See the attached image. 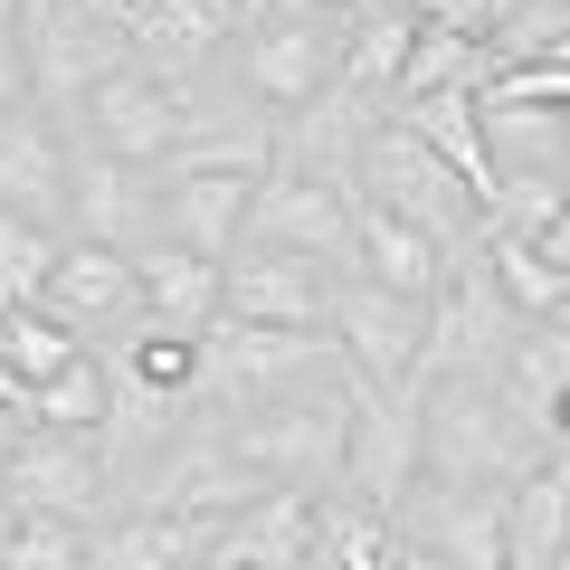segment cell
Segmentation results:
<instances>
[{"mask_svg": "<svg viewBox=\"0 0 570 570\" xmlns=\"http://www.w3.org/2000/svg\"><path fill=\"white\" fill-rule=\"evenodd\" d=\"M542 466V438L513 419L504 381H428V485L513 494Z\"/></svg>", "mask_w": 570, "mask_h": 570, "instance_id": "1", "label": "cell"}, {"mask_svg": "<svg viewBox=\"0 0 570 570\" xmlns=\"http://www.w3.org/2000/svg\"><path fill=\"white\" fill-rule=\"evenodd\" d=\"M352 200H371V209H390V219L428 228V238L456 247V257L485 247V200H475V181H466V171H448L409 124H381V134L362 142V163H352Z\"/></svg>", "mask_w": 570, "mask_h": 570, "instance_id": "2", "label": "cell"}, {"mask_svg": "<svg viewBox=\"0 0 570 570\" xmlns=\"http://www.w3.org/2000/svg\"><path fill=\"white\" fill-rule=\"evenodd\" d=\"M219 448L266 494H333L352 456V400H276V409H219Z\"/></svg>", "mask_w": 570, "mask_h": 570, "instance_id": "3", "label": "cell"}, {"mask_svg": "<svg viewBox=\"0 0 570 570\" xmlns=\"http://www.w3.org/2000/svg\"><path fill=\"white\" fill-rule=\"evenodd\" d=\"M200 115H209V96H200V77H153V67H115V77L86 96V115L67 124V134L86 142V153H115V163H142V171H163L171 153H181L190 134H200Z\"/></svg>", "mask_w": 570, "mask_h": 570, "instance_id": "4", "label": "cell"}, {"mask_svg": "<svg viewBox=\"0 0 570 570\" xmlns=\"http://www.w3.org/2000/svg\"><path fill=\"white\" fill-rule=\"evenodd\" d=\"M20 39H29V86L58 124H77L115 67H134V39L105 0H20Z\"/></svg>", "mask_w": 570, "mask_h": 570, "instance_id": "5", "label": "cell"}, {"mask_svg": "<svg viewBox=\"0 0 570 570\" xmlns=\"http://www.w3.org/2000/svg\"><path fill=\"white\" fill-rule=\"evenodd\" d=\"M343 29L352 20H324V10H305V0H276L257 29L238 39V96L266 105V115H305L314 96H333L343 86Z\"/></svg>", "mask_w": 570, "mask_h": 570, "instance_id": "6", "label": "cell"}, {"mask_svg": "<svg viewBox=\"0 0 570 570\" xmlns=\"http://www.w3.org/2000/svg\"><path fill=\"white\" fill-rule=\"evenodd\" d=\"M513 343H523V314L504 305V285H494L485 247H475V257H456L448 295L428 314V381H504Z\"/></svg>", "mask_w": 570, "mask_h": 570, "instance_id": "7", "label": "cell"}, {"mask_svg": "<svg viewBox=\"0 0 570 570\" xmlns=\"http://www.w3.org/2000/svg\"><path fill=\"white\" fill-rule=\"evenodd\" d=\"M419 485H428V390H362V400H352L343 494L400 513Z\"/></svg>", "mask_w": 570, "mask_h": 570, "instance_id": "8", "label": "cell"}, {"mask_svg": "<svg viewBox=\"0 0 570 570\" xmlns=\"http://www.w3.org/2000/svg\"><path fill=\"white\" fill-rule=\"evenodd\" d=\"M352 266L295 257V247H238L228 257V324H276V333H333Z\"/></svg>", "mask_w": 570, "mask_h": 570, "instance_id": "9", "label": "cell"}, {"mask_svg": "<svg viewBox=\"0 0 570 570\" xmlns=\"http://www.w3.org/2000/svg\"><path fill=\"white\" fill-rule=\"evenodd\" d=\"M428 314L419 295H390V285H343V305H333V343L352 352L362 390H428Z\"/></svg>", "mask_w": 570, "mask_h": 570, "instance_id": "10", "label": "cell"}, {"mask_svg": "<svg viewBox=\"0 0 570 570\" xmlns=\"http://www.w3.org/2000/svg\"><path fill=\"white\" fill-rule=\"evenodd\" d=\"M77 209V142L48 105H0V219L67 228Z\"/></svg>", "mask_w": 570, "mask_h": 570, "instance_id": "11", "label": "cell"}, {"mask_svg": "<svg viewBox=\"0 0 570 570\" xmlns=\"http://www.w3.org/2000/svg\"><path fill=\"white\" fill-rule=\"evenodd\" d=\"M67 142H77V134H67ZM67 238L124 247V257L163 247V171L115 163V153H86V142H77V209H67Z\"/></svg>", "mask_w": 570, "mask_h": 570, "instance_id": "12", "label": "cell"}, {"mask_svg": "<svg viewBox=\"0 0 570 570\" xmlns=\"http://www.w3.org/2000/svg\"><path fill=\"white\" fill-rule=\"evenodd\" d=\"M10 494L20 513H48V523H115V466H105L96 438H58V428H29L20 466H10Z\"/></svg>", "mask_w": 570, "mask_h": 570, "instance_id": "13", "label": "cell"}, {"mask_svg": "<svg viewBox=\"0 0 570 570\" xmlns=\"http://www.w3.org/2000/svg\"><path fill=\"white\" fill-rule=\"evenodd\" d=\"M352 190L343 181H314V171H266L257 209H247V247H295V257H333L352 266Z\"/></svg>", "mask_w": 570, "mask_h": 570, "instance_id": "14", "label": "cell"}, {"mask_svg": "<svg viewBox=\"0 0 570 570\" xmlns=\"http://www.w3.org/2000/svg\"><path fill=\"white\" fill-rule=\"evenodd\" d=\"M48 314H58V324L77 333L86 352H105V343H124V333H142L134 257H124V247H86V238H67L58 276H48Z\"/></svg>", "mask_w": 570, "mask_h": 570, "instance_id": "15", "label": "cell"}, {"mask_svg": "<svg viewBox=\"0 0 570 570\" xmlns=\"http://www.w3.org/2000/svg\"><path fill=\"white\" fill-rule=\"evenodd\" d=\"M352 276L362 285H390V295H419V305H438L456 276V247H438L428 228L390 219V209H352Z\"/></svg>", "mask_w": 570, "mask_h": 570, "instance_id": "16", "label": "cell"}, {"mask_svg": "<svg viewBox=\"0 0 570 570\" xmlns=\"http://www.w3.org/2000/svg\"><path fill=\"white\" fill-rule=\"evenodd\" d=\"M400 532L428 551H448L456 570H513L504 561V494H466V485H419L400 504Z\"/></svg>", "mask_w": 570, "mask_h": 570, "instance_id": "17", "label": "cell"}, {"mask_svg": "<svg viewBox=\"0 0 570 570\" xmlns=\"http://www.w3.org/2000/svg\"><path fill=\"white\" fill-rule=\"evenodd\" d=\"M134 285H142V314L171 333H219L228 324V266L219 257H190V247H142L134 257Z\"/></svg>", "mask_w": 570, "mask_h": 570, "instance_id": "18", "label": "cell"}, {"mask_svg": "<svg viewBox=\"0 0 570 570\" xmlns=\"http://www.w3.org/2000/svg\"><path fill=\"white\" fill-rule=\"evenodd\" d=\"M409 48H419V10H409V0H362L352 29H343V96H362L371 115L390 124V115H400Z\"/></svg>", "mask_w": 570, "mask_h": 570, "instance_id": "19", "label": "cell"}, {"mask_svg": "<svg viewBox=\"0 0 570 570\" xmlns=\"http://www.w3.org/2000/svg\"><path fill=\"white\" fill-rule=\"evenodd\" d=\"M371 134H381V115H371L362 96H343V86H333V96H314L305 115H285V124H276V163L352 190V163H362V142H371Z\"/></svg>", "mask_w": 570, "mask_h": 570, "instance_id": "20", "label": "cell"}, {"mask_svg": "<svg viewBox=\"0 0 570 570\" xmlns=\"http://www.w3.org/2000/svg\"><path fill=\"white\" fill-rule=\"evenodd\" d=\"M314 513L324 494H266L238 523H219V551L209 570H314Z\"/></svg>", "mask_w": 570, "mask_h": 570, "instance_id": "21", "label": "cell"}, {"mask_svg": "<svg viewBox=\"0 0 570 570\" xmlns=\"http://www.w3.org/2000/svg\"><path fill=\"white\" fill-rule=\"evenodd\" d=\"M247 209H257V181H171L163 171V238L190 257L228 266L247 247Z\"/></svg>", "mask_w": 570, "mask_h": 570, "instance_id": "22", "label": "cell"}, {"mask_svg": "<svg viewBox=\"0 0 570 570\" xmlns=\"http://www.w3.org/2000/svg\"><path fill=\"white\" fill-rule=\"evenodd\" d=\"M504 561L513 570H561L570 561V456H542L504 494Z\"/></svg>", "mask_w": 570, "mask_h": 570, "instance_id": "23", "label": "cell"}, {"mask_svg": "<svg viewBox=\"0 0 570 570\" xmlns=\"http://www.w3.org/2000/svg\"><path fill=\"white\" fill-rule=\"evenodd\" d=\"M400 551H409V532L390 504H362L343 485L324 494V513H314V570H390Z\"/></svg>", "mask_w": 570, "mask_h": 570, "instance_id": "24", "label": "cell"}, {"mask_svg": "<svg viewBox=\"0 0 570 570\" xmlns=\"http://www.w3.org/2000/svg\"><path fill=\"white\" fill-rule=\"evenodd\" d=\"M409 134H419L428 142V153H438V163H448V171H466V181H475V200H494V153H485V96H475V86H466V96H428V105H409Z\"/></svg>", "mask_w": 570, "mask_h": 570, "instance_id": "25", "label": "cell"}, {"mask_svg": "<svg viewBox=\"0 0 570 570\" xmlns=\"http://www.w3.org/2000/svg\"><path fill=\"white\" fill-rule=\"evenodd\" d=\"M485 153L504 171H570V105H494L485 96Z\"/></svg>", "mask_w": 570, "mask_h": 570, "instance_id": "26", "label": "cell"}, {"mask_svg": "<svg viewBox=\"0 0 570 570\" xmlns=\"http://www.w3.org/2000/svg\"><path fill=\"white\" fill-rule=\"evenodd\" d=\"M0 362L20 371L29 390H48L58 371H77V362H86V343H77V333H67L48 305H20V314H0Z\"/></svg>", "mask_w": 570, "mask_h": 570, "instance_id": "27", "label": "cell"}, {"mask_svg": "<svg viewBox=\"0 0 570 570\" xmlns=\"http://www.w3.org/2000/svg\"><path fill=\"white\" fill-rule=\"evenodd\" d=\"M105 409H115V371L86 352L77 371H58L48 390H29V419L58 428V438H105Z\"/></svg>", "mask_w": 570, "mask_h": 570, "instance_id": "28", "label": "cell"}, {"mask_svg": "<svg viewBox=\"0 0 570 570\" xmlns=\"http://www.w3.org/2000/svg\"><path fill=\"white\" fill-rule=\"evenodd\" d=\"M67 257V228H39V219H0V314L20 305H48V276Z\"/></svg>", "mask_w": 570, "mask_h": 570, "instance_id": "29", "label": "cell"}, {"mask_svg": "<svg viewBox=\"0 0 570 570\" xmlns=\"http://www.w3.org/2000/svg\"><path fill=\"white\" fill-rule=\"evenodd\" d=\"M485 266H494V285H504V305L523 314V324H551V314L570 305V285L551 276V266L532 257L523 238H485Z\"/></svg>", "mask_w": 570, "mask_h": 570, "instance_id": "30", "label": "cell"}, {"mask_svg": "<svg viewBox=\"0 0 570 570\" xmlns=\"http://www.w3.org/2000/svg\"><path fill=\"white\" fill-rule=\"evenodd\" d=\"M96 561V532L86 523H48V513H20V532H10V551H0V570H86Z\"/></svg>", "mask_w": 570, "mask_h": 570, "instance_id": "31", "label": "cell"}, {"mask_svg": "<svg viewBox=\"0 0 570 570\" xmlns=\"http://www.w3.org/2000/svg\"><path fill=\"white\" fill-rule=\"evenodd\" d=\"M0 105H39V86H29V39H20V0H0Z\"/></svg>", "mask_w": 570, "mask_h": 570, "instance_id": "32", "label": "cell"}, {"mask_svg": "<svg viewBox=\"0 0 570 570\" xmlns=\"http://www.w3.org/2000/svg\"><path fill=\"white\" fill-rule=\"evenodd\" d=\"M532 257H542V266H551V276H561V285H570V209H561V219H551V228H542V238H532Z\"/></svg>", "mask_w": 570, "mask_h": 570, "instance_id": "33", "label": "cell"}, {"mask_svg": "<svg viewBox=\"0 0 570 570\" xmlns=\"http://www.w3.org/2000/svg\"><path fill=\"white\" fill-rule=\"evenodd\" d=\"M29 428H39V419H29V409H0V475L20 466V448H29Z\"/></svg>", "mask_w": 570, "mask_h": 570, "instance_id": "34", "label": "cell"}, {"mask_svg": "<svg viewBox=\"0 0 570 570\" xmlns=\"http://www.w3.org/2000/svg\"><path fill=\"white\" fill-rule=\"evenodd\" d=\"M390 570H456V561H448V551H428V542H409V551H400Z\"/></svg>", "mask_w": 570, "mask_h": 570, "instance_id": "35", "label": "cell"}, {"mask_svg": "<svg viewBox=\"0 0 570 570\" xmlns=\"http://www.w3.org/2000/svg\"><path fill=\"white\" fill-rule=\"evenodd\" d=\"M10 532H20V494H10V475H0V551H10Z\"/></svg>", "mask_w": 570, "mask_h": 570, "instance_id": "36", "label": "cell"}, {"mask_svg": "<svg viewBox=\"0 0 570 570\" xmlns=\"http://www.w3.org/2000/svg\"><path fill=\"white\" fill-rule=\"evenodd\" d=\"M0 409H29V381H20L10 362H0Z\"/></svg>", "mask_w": 570, "mask_h": 570, "instance_id": "37", "label": "cell"}, {"mask_svg": "<svg viewBox=\"0 0 570 570\" xmlns=\"http://www.w3.org/2000/svg\"><path fill=\"white\" fill-rule=\"evenodd\" d=\"M305 10H324V20H352V10H362V0H305Z\"/></svg>", "mask_w": 570, "mask_h": 570, "instance_id": "38", "label": "cell"}, {"mask_svg": "<svg viewBox=\"0 0 570 570\" xmlns=\"http://www.w3.org/2000/svg\"><path fill=\"white\" fill-rule=\"evenodd\" d=\"M551 324H570V305H561V314H551Z\"/></svg>", "mask_w": 570, "mask_h": 570, "instance_id": "39", "label": "cell"}, {"mask_svg": "<svg viewBox=\"0 0 570 570\" xmlns=\"http://www.w3.org/2000/svg\"><path fill=\"white\" fill-rule=\"evenodd\" d=\"M561 570H570V561H561Z\"/></svg>", "mask_w": 570, "mask_h": 570, "instance_id": "40", "label": "cell"}]
</instances>
